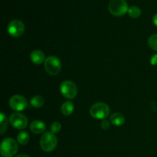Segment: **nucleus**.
Returning <instances> with one entry per match:
<instances>
[{"label": "nucleus", "mask_w": 157, "mask_h": 157, "mask_svg": "<svg viewBox=\"0 0 157 157\" xmlns=\"http://www.w3.org/2000/svg\"><path fill=\"white\" fill-rule=\"evenodd\" d=\"M30 59L33 64H41L45 61L44 53L40 50H35L30 54Z\"/></svg>", "instance_id": "11"}, {"label": "nucleus", "mask_w": 157, "mask_h": 157, "mask_svg": "<svg viewBox=\"0 0 157 157\" xmlns=\"http://www.w3.org/2000/svg\"><path fill=\"white\" fill-rule=\"evenodd\" d=\"M25 26V24L18 19H14L9 23L7 27L8 32L13 38H19L24 34Z\"/></svg>", "instance_id": "7"}, {"label": "nucleus", "mask_w": 157, "mask_h": 157, "mask_svg": "<svg viewBox=\"0 0 157 157\" xmlns=\"http://www.w3.org/2000/svg\"><path fill=\"white\" fill-rule=\"evenodd\" d=\"M61 125L60 123L58 122H54L53 124L51 125V132L53 133L54 134L58 133L61 131Z\"/></svg>", "instance_id": "19"}, {"label": "nucleus", "mask_w": 157, "mask_h": 157, "mask_svg": "<svg viewBox=\"0 0 157 157\" xmlns=\"http://www.w3.org/2000/svg\"><path fill=\"white\" fill-rule=\"evenodd\" d=\"M90 114L95 119L105 120L110 114V107L105 103H96L90 107Z\"/></svg>", "instance_id": "3"}, {"label": "nucleus", "mask_w": 157, "mask_h": 157, "mask_svg": "<svg viewBox=\"0 0 157 157\" xmlns=\"http://www.w3.org/2000/svg\"><path fill=\"white\" fill-rule=\"evenodd\" d=\"M110 121L113 125L116 127L123 125L125 122V117L124 115L121 113H114L110 116Z\"/></svg>", "instance_id": "12"}, {"label": "nucleus", "mask_w": 157, "mask_h": 157, "mask_svg": "<svg viewBox=\"0 0 157 157\" xmlns=\"http://www.w3.org/2000/svg\"><path fill=\"white\" fill-rule=\"evenodd\" d=\"M148 45L152 50L157 52V34L152 35L148 39Z\"/></svg>", "instance_id": "18"}, {"label": "nucleus", "mask_w": 157, "mask_h": 157, "mask_svg": "<svg viewBox=\"0 0 157 157\" xmlns=\"http://www.w3.org/2000/svg\"><path fill=\"white\" fill-rule=\"evenodd\" d=\"M18 150V142L12 138H6L2 140L0 147V152L3 157H12Z\"/></svg>", "instance_id": "2"}, {"label": "nucleus", "mask_w": 157, "mask_h": 157, "mask_svg": "<svg viewBox=\"0 0 157 157\" xmlns=\"http://www.w3.org/2000/svg\"><path fill=\"white\" fill-rule=\"evenodd\" d=\"M58 145L57 136L52 132H46L41 136L40 146L43 151L50 153L55 150Z\"/></svg>", "instance_id": "1"}, {"label": "nucleus", "mask_w": 157, "mask_h": 157, "mask_svg": "<svg viewBox=\"0 0 157 157\" xmlns=\"http://www.w3.org/2000/svg\"><path fill=\"white\" fill-rule=\"evenodd\" d=\"M153 24H154L155 25H156V27H157V13L154 15V16H153Z\"/></svg>", "instance_id": "22"}, {"label": "nucleus", "mask_w": 157, "mask_h": 157, "mask_svg": "<svg viewBox=\"0 0 157 157\" xmlns=\"http://www.w3.org/2000/svg\"><path fill=\"white\" fill-rule=\"evenodd\" d=\"M30 136H29V133L27 131H22L17 136V142L20 144V145L25 146L29 143Z\"/></svg>", "instance_id": "15"}, {"label": "nucleus", "mask_w": 157, "mask_h": 157, "mask_svg": "<svg viewBox=\"0 0 157 157\" xmlns=\"http://www.w3.org/2000/svg\"><path fill=\"white\" fill-rule=\"evenodd\" d=\"M30 104L35 108H40L44 106V99L41 95H35L31 99Z\"/></svg>", "instance_id": "14"}, {"label": "nucleus", "mask_w": 157, "mask_h": 157, "mask_svg": "<svg viewBox=\"0 0 157 157\" xmlns=\"http://www.w3.org/2000/svg\"><path fill=\"white\" fill-rule=\"evenodd\" d=\"M46 124L41 121H34L30 124V130L35 134H41L45 131Z\"/></svg>", "instance_id": "10"}, {"label": "nucleus", "mask_w": 157, "mask_h": 157, "mask_svg": "<svg viewBox=\"0 0 157 157\" xmlns=\"http://www.w3.org/2000/svg\"><path fill=\"white\" fill-rule=\"evenodd\" d=\"M44 68L48 74L51 75H58L61 71V63L55 56H49L44 62Z\"/></svg>", "instance_id": "6"}, {"label": "nucleus", "mask_w": 157, "mask_h": 157, "mask_svg": "<svg viewBox=\"0 0 157 157\" xmlns=\"http://www.w3.org/2000/svg\"><path fill=\"white\" fill-rule=\"evenodd\" d=\"M8 119L6 117V115L3 113H1L0 114V126H1V128H0V133L2 135L5 133V132L8 129Z\"/></svg>", "instance_id": "16"}, {"label": "nucleus", "mask_w": 157, "mask_h": 157, "mask_svg": "<svg viewBox=\"0 0 157 157\" xmlns=\"http://www.w3.org/2000/svg\"><path fill=\"white\" fill-rule=\"evenodd\" d=\"M9 106L13 110L17 112L22 111L28 107L29 103L27 99L21 95H13L9 99Z\"/></svg>", "instance_id": "8"}, {"label": "nucleus", "mask_w": 157, "mask_h": 157, "mask_svg": "<svg viewBox=\"0 0 157 157\" xmlns=\"http://www.w3.org/2000/svg\"><path fill=\"white\" fill-rule=\"evenodd\" d=\"M109 12L114 16H122L128 12V5L126 0H110Z\"/></svg>", "instance_id": "4"}, {"label": "nucleus", "mask_w": 157, "mask_h": 157, "mask_svg": "<svg viewBox=\"0 0 157 157\" xmlns=\"http://www.w3.org/2000/svg\"><path fill=\"white\" fill-rule=\"evenodd\" d=\"M9 124L16 130H23L28 125V118L20 113H14L9 117Z\"/></svg>", "instance_id": "9"}, {"label": "nucleus", "mask_w": 157, "mask_h": 157, "mask_svg": "<svg viewBox=\"0 0 157 157\" xmlns=\"http://www.w3.org/2000/svg\"><path fill=\"white\" fill-rule=\"evenodd\" d=\"M128 15L132 18H138L141 15V9L138 6H131L128 9Z\"/></svg>", "instance_id": "17"}, {"label": "nucleus", "mask_w": 157, "mask_h": 157, "mask_svg": "<svg viewBox=\"0 0 157 157\" xmlns=\"http://www.w3.org/2000/svg\"><path fill=\"white\" fill-rule=\"evenodd\" d=\"M101 126L103 130H109V128H110V122L107 121V120H103L101 124Z\"/></svg>", "instance_id": "20"}, {"label": "nucleus", "mask_w": 157, "mask_h": 157, "mask_svg": "<svg viewBox=\"0 0 157 157\" xmlns=\"http://www.w3.org/2000/svg\"><path fill=\"white\" fill-rule=\"evenodd\" d=\"M15 157H29V156H27V155L20 154V155H18V156H16Z\"/></svg>", "instance_id": "23"}, {"label": "nucleus", "mask_w": 157, "mask_h": 157, "mask_svg": "<svg viewBox=\"0 0 157 157\" xmlns=\"http://www.w3.org/2000/svg\"><path fill=\"white\" fill-rule=\"evenodd\" d=\"M60 91L63 97L67 99H75L78 95V87L71 81H63L60 86Z\"/></svg>", "instance_id": "5"}, {"label": "nucleus", "mask_w": 157, "mask_h": 157, "mask_svg": "<svg viewBox=\"0 0 157 157\" xmlns=\"http://www.w3.org/2000/svg\"><path fill=\"white\" fill-rule=\"evenodd\" d=\"M75 110V106L71 101H65L61 107V111L64 116H70Z\"/></svg>", "instance_id": "13"}, {"label": "nucleus", "mask_w": 157, "mask_h": 157, "mask_svg": "<svg viewBox=\"0 0 157 157\" xmlns=\"http://www.w3.org/2000/svg\"><path fill=\"white\" fill-rule=\"evenodd\" d=\"M150 63H151L152 65H156L157 64V55H153L151 58V60H150Z\"/></svg>", "instance_id": "21"}]
</instances>
